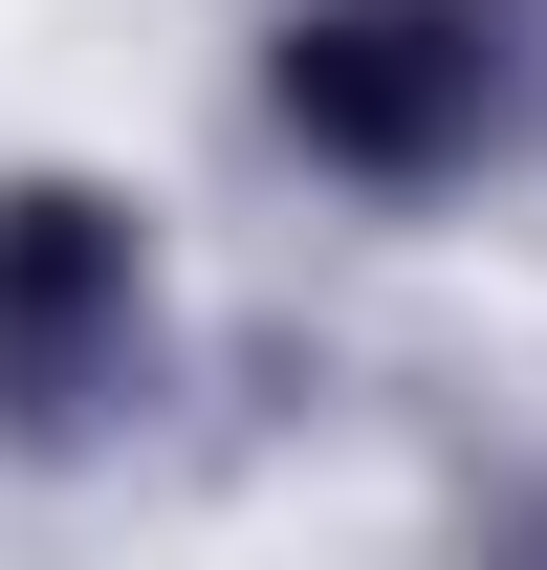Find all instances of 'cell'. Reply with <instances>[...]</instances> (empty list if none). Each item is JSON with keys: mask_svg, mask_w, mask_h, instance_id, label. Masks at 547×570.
I'll return each instance as SVG.
<instances>
[{"mask_svg": "<svg viewBox=\"0 0 547 570\" xmlns=\"http://www.w3.org/2000/svg\"><path fill=\"white\" fill-rule=\"evenodd\" d=\"M526 110V0H307L285 22V132L350 176H460Z\"/></svg>", "mask_w": 547, "mask_h": 570, "instance_id": "obj_1", "label": "cell"}, {"mask_svg": "<svg viewBox=\"0 0 547 570\" xmlns=\"http://www.w3.org/2000/svg\"><path fill=\"white\" fill-rule=\"evenodd\" d=\"M132 330H153V285H132V219L110 198H22L0 219V417H110L132 395Z\"/></svg>", "mask_w": 547, "mask_h": 570, "instance_id": "obj_2", "label": "cell"}]
</instances>
